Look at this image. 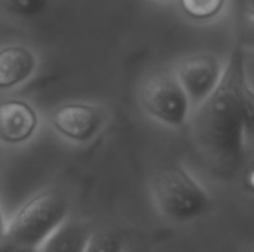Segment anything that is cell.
<instances>
[{
    "instance_id": "obj_1",
    "label": "cell",
    "mask_w": 254,
    "mask_h": 252,
    "mask_svg": "<svg viewBox=\"0 0 254 252\" xmlns=\"http://www.w3.org/2000/svg\"><path fill=\"white\" fill-rule=\"evenodd\" d=\"M253 125V94L247 82L246 50L235 46L213 92L190 119L195 149L217 175H232L244 157V135Z\"/></svg>"
},
{
    "instance_id": "obj_2",
    "label": "cell",
    "mask_w": 254,
    "mask_h": 252,
    "mask_svg": "<svg viewBox=\"0 0 254 252\" xmlns=\"http://www.w3.org/2000/svg\"><path fill=\"white\" fill-rule=\"evenodd\" d=\"M152 196L158 211L173 223L193 221L210 209V196L179 163L162 166L152 178Z\"/></svg>"
},
{
    "instance_id": "obj_3",
    "label": "cell",
    "mask_w": 254,
    "mask_h": 252,
    "mask_svg": "<svg viewBox=\"0 0 254 252\" xmlns=\"http://www.w3.org/2000/svg\"><path fill=\"white\" fill-rule=\"evenodd\" d=\"M67 211L68 206L63 193L43 190L16 211L3 236L15 251L37 250L65 220Z\"/></svg>"
},
{
    "instance_id": "obj_4",
    "label": "cell",
    "mask_w": 254,
    "mask_h": 252,
    "mask_svg": "<svg viewBox=\"0 0 254 252\" xmlns=\"http://www.w3.org/2000/svg\"><path fill=\"white\" fill-rule=\"evenodd\" d=\"M143 108L155 119L170 126H180L188 120L190 102L171 71L150 74L140 89Z\"/></svg>"
},
{
    "instance_id": "obj_5",
    "label": "cell",
    "mask_w": 254,
    "mask_h": 252,
    "mask_svg": "<svg viewBox=\"0 0 254 252\" xmlns=\"http://www.w3.org/2000/svg\"><path fill=\"white\" fill-rule=\"evenodd\" d=\"M223 73L220 59L211 53H198L185 58L176 67V77L186 92L189 102L198 105L217 86Z\"/></svg>"
},
{
    "instance_id": "obj_6",
    "label": "cell",
    "mask_w": 254,
    "mask_h": 252,
    "mask_svg": "<svg viewBox=\"0 0 254 252\" xmlns=\"http://www.w3.org/2000/svg\"><path fill=\"white\" fill-rule=\"evenodd\" d=\"M103 122V110L85 102L63 104L51 114L52 128L61 137L74 143L89 141L101 129Z\"/></svg>"
},
{
    "instance_id": "obj_7",
    "label": "cell",
    "mask_w": 254,
    "mask_h": 252,
    "mask_svg": "<svg viewBox=\"0 0 254 252\" xmlns=\"http://www.w3.org/2000/svg\"><path fill=\"white\" fill-rule=\"evenodd\" d=\"M39 125L36 110L22 100L0 102V141L21 144L28 141Z\"/></svg>"
},
{
    "instance_id": "obj_8",
    "label": "cell",
    "mask_w": 254,
    "mask_h": 252,
    "mask_svg": "<svg viewBox=\"0 0 254 252\" xmlns=\"http://www.w3.org/2000/svg\"><path fill=\"white\" fill-rule=\"evenodd\" d=\"M37 59L24 45H7L0 49V91L24 83L36 70Z\"/></svg>"
},
{
    "instance_id": "obj_9",
    "label": "cell",
    "mask_w": 254,
    "mask_h": 252,
    "mask_svg": "<svg viewBox=\"0 0 254 252\" xmlns=\"http://www.w3.org/2000/svg\"><path fill=\"white\" fill-rule=\"evenodd\" d=\"M91 232L74 220L63 221L42 244L40 252H83Z\"/></svg>"
},
{
    "instance_id": "obj_10",
    "label": "cell",
    "mask_w": 254,
    "mask_h": 252,
    "mask_svg": "<svg viewBox=\"0 0 254 252\" xmlns=\"http://www.w3.org/2000/svg\"><path fill=\"white\" fill-rule=\"evenodd\" d=\"M122 236L113 229H101L89 235L83 252H122Z\"/></svg>"
},
{
    "instance_id": "obj_11",
    "label": "cell",
    "mask_w": 254,
    "mask_h": 252,
    "mask_svg": "<svg viewBox=\"0 0 254 252\" xmlns=\"http://www.w3.org/2000/svg\"><path fill=\"white\" fill-rule=\"evenodd\" d=\"M226 0H180L182 10L195 21H208L217 16Z\"/></svg>"
},
{
    "instance_id": "obj_12",
    "label": "cell",
    "mask_w": 254,
    "mask_h": 252,
    "mask_svg": "<svg viewBox=\"0 0 254 252\" xmlns=\"http://www.w3.org/2000/svg\"><path fill=\"white\" fill-rule=\"evenodd\" d=\"M4 10L19 16V18H33L45 10L49 0H0Z\"/></svg>"
},
{
    "instance_id": "obj_13",
    "label": "cell",
    "mask_w": 254,
    "mask_h": 252,
    "mask_svg": "<svg viewBox=\"0 0 254 252\" xmlns=\"http://www.w3.org/2000/svg\"><path fill=\"white\" fill-rule=\"evenodd\" d=\"M3 235H4V223H3V215L0 211V238H3Z\"/></svg>"
},
{
    "instance_id": "obj_14",
    "label": "cell",
    "mask_w": 254,
    "mask_h": 252,
    "mask_svg": "<svg viewBox=\"0 0 254 252\" xmlns=\"http://www.w3.org/2000/svg\"><path fill=\"white\" fill-rule=\"evenodd\" d=\"M16 252H40V251H37V250H21V251H16Z\"/></svg>"
}]
</instances>
